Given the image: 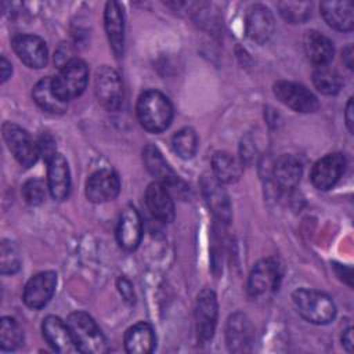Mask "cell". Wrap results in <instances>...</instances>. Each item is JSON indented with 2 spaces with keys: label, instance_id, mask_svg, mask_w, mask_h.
Returning a JSON list of instances; mask_svg holds the SVG:
<instances>
[{
  "label": "cell",
  "instance_id": "74e56055",
  "mask_svg": "<svg viewBox=\"0 0 354 354\" xmlns=\"http://www.w3.org/2000/svg\"><path fill=\"white\" fill-rule=\"evenodd\" d=\"M0 69H1V82L4 83L11 75V64L4 57H1L0 59Z\"/></svg>",
  "mask_w": 354,
  "mask_h": 354
},
{
  "label": "cell",
  "instance_id": "ba28073f",
  "mask_svg": "<svg viewBox=\"0 0 354 354\" xmlns=\"http://www.w3.org/2000/svg\"><path fill=\"white\" fill-rule=\"evenodd\" d=\"M275 97L286 106L296 112H314L318 108L317 97L303 84L295 82L279 80L274 84Z\"/></svg>",
  "mask_w": 354,
  "mask_h": 354
},
{
  "label": "cell",
  "instance_id": "7a4b0ae2",
  "mask_svg": "<svg viewBox=\"0 0 354 354\" xmlns=\"http://www.w3.org/2000/svg\"><path fill=\"white\" fill-rule=\"evenodd\" d=\"M66 325L73 343L80 353L102 354L106 351V340L95 321L83 311L69 314Z\"/></svg>",
  "mask_w": 354,
  "mask_h": 354
},
{
  "label": "cell",
  "instance_id": "f35d334b",
  "mask_svg": "<svg viewBox=\"0 0 354 354\" xmlns=\"http://www.w3.org/2000/svg\"><path fill=\"white\" fill-rule=\"evenodd\" d=\"M344 116H346V123H347L348 130L353 131V98H350L348 102H347Z\"/></svg>",
  "mask_w": 354,
  "mask_h": 354
},
{
  "label": "cell",
  "instance_id": "4316f807",
  "mask_svg": "<svg viewBox=\"0 0 354 354\" xmlns=\"http://www.w3.org/2000/svg\"><path fill=\"white\" fill-rule=\"evenodd\" d=\"M155 335L149 324L138 322L124 333V348L130 354H148L153 350Z\"/></svg>",
  "mask_w": 354,
  "mask_h": 354
},
{
  "label": "cell",
  "instance_id": "3957f363",
  "mask_svg": "<svg viewBox=\"0 0 354 354\" xmlns=\"http://www.w3.org/2000/svg\"><path fill=\"white\" fill-rule=\"evenodd\" d=\"M297 313L311 324H329L336 315L333 300L324 292L314 289H297L292 295Z\"/></svg>",
  "mask_w": 354,
  "mask_h": 354
},
{
  "label": "cell",
  "instance_id": "7402d4cb",
  "mask_svg": "<svg viewBox=\"0 0 354 354\" xmlns=\"http://www.w3.org/2000/svg\"><path fill=\"white\" fill-rule=\"evenodd\" d=\"M41 330L46 342L50 344V347L54 351L66 354L77 350L66 322H64L59 317H55V315L46 317L41 324Z\"/></svg>",
  "mask_w": 354,
  "mask_h": 354
},
{
  "label": "cell",
  "instance_id": "8d00e7d4",
  "mask_svg": "<svg viewBox=\"0 0 354 354\" xmlns=\"http://www.w3.org/2000/svg\"><path fill=\"white\" fill-rule=\"evenodd\" d=\"M342 344H343V347L348 353H351V350H353V329L351 328H348V329H346L343 332V335H342Z\"/></svg>",
  "mask_w": 354,
  "mask_h": 354
},
{
  "label": "cell",
  "instance_id": "44dd1931",
  "mask_svg": "<svg viewBox=\"0 0 354 354\" xmlns=\"http://www.w3.org/2000/svg\"><path fill=\"white\" fill-rule=\"evenodd\" d=\"M105 32L113 54L120 58L124 48V15L118 1H108L104 12Z\"/></svg>",
  "mask_w": 354,
  "mask_h": 354
},
{
  "label": "cell",
  "instance_id": "836d02e7",
  "mask_svg": "<svg viewBox=\"0 0 354 354\" xmlns=\"http://www.w3.org/2000/svg\"><path fill=\"white\" fill-rule=\"evenodd\" d=\"M19 256L14 245L8 241L1 242L0 249V268L3 274H14L19 270Z\"/></svg>",
  "mask_w": 354,
  "mask_h": 354
},
{
  "label": "cell",
  "instance_id": "9c48e42d",
  "mask_svg": "<svg viewBox=\"0 0 354 354\" xmlns=\"http://www.w3.org/2000/svg\"><path fill=\"white\" fill-rule=\"evenodd\" d=\"M217 297L213 290L203 289L195 303V326H196V335L199 342L205 343L209 339H212L216 324H217Z\"/></svg>",
  "mask_w": 354,
  "mask_h": 354
},
{
  "label": "cell",
  "instance_id": "603a6c76",
  "mask_svg": "<svg viewBox=\"0 0 354 354\" xmlns=\"http://www.w3.org/2000/svg\"><path fill=\"white\" fill-rule=\"evenodd\" d=\"M321 14L325 22L336 30L348 32L354 26V7L351 1H322Z\"/></svg>",
  "mask_w": 354,
  "mask_h": 354
},
{
  "label": "cell",
  "instance_id": "52a82bcc",
  "mask_svg": "<svg viewBox=\"0 0 354 354\" xmlns=\"http://www.w3.org/2000/svg\"><path fill=\"white\" fill-rule=\"evenodd\" d=\"M282 271L274 259H263L254 264L250 271L248 289L252 296H263L278 289Z\"/></svg>",
  "mask_w": 354,
  "mask_h": 354
},
{
  "label": "cell",
  "instance_id": "cb8c5ba5",
  "mask_svg": "<svg viewBox=\"0 0 354 354\" xmlns=\"http://www.w3.org/2000/svg\"><path fill=\"white\" fill-rule=\"evenodd\" d=\"M303 47L307 58L315 65H328L333 58L332 41L317 30H307L303 37Z\"/></svg>",
  "mask_w": 354,
  "mask_h": 354
},
{
  "label": "cell",
  "instance_id": "d590c367",
  "mask_svg": "<svg viewBox=\"0 0 354 354\" xmlns=\"http://www.w3.org/2000/svg\"><path fill=\"white\" fill-rule=\"evenodd\" d=\"M118 289L120 292V295L124 297L126 301L129 303H134V290H133V285L130 283L129 279L126 278H119L118 279Z\"/></svg>",
  "mask_w": 354,
  "mask_h": 354
},
{
  "label": "cell",
  "instance_id": "4fadbf2b",
  "mask_svg": "<svg viewBox=\"0 0 354 354\" xmlns=\"http://www.w3.org/2000/svg\"><path fill=\"white\" fill-rule=\"evenodd\" d=\"M57 286V274L54 271H43L33 275L24 289V301L29 308L39 310L44 307L53 297Z\"/></svg>",
  "mask_w": 354,
  "mask_h": 354
},
{
  "label": "cell",
  "instance_id": "1f68e13d",
  "mask_svg": "<svg viewBox=\"0 0 354 354\" xmlns=\"http://www.w3.org/2000/svg\"><path fill=\"white\" fill-rule=\"evenodd\" d=\"M279 14L290 24H301L311 15V3L308 1H279Z\"/></svg>",
  "mask_w": 354,
  "mask_h": 354
},
{
  "label": "cell",
  "instance_id": "ab89813d",
  "mask_svg": "<svg viewBox=\"0 0 354 354\" xmlns=\"http://www.w3.org/2000/svg\"><path fill=\"white\" fill-rule=\"evenodd\" d=\"M343 61L347 65V68H350V69L353 68V47L351 46H347L343 50Z\"/></svg>",
  "mask_w": 354,
  "mask_h": 354
},
{
  "label": "cell",
  "instance_id": "e575fe53",
  "mask_svg": "<svg viewBox=\"0 0 354 354\" xmlns=\"http://www.w3.org/2000/svg\"><path fill=\"white\" fill-rule=\"evenodd\" d=\"M37 149H39V155L44 158V160L47 162L51 156H54L55 152V141L50 134H41L39 141H37Z\"/></svg>",
  "mask_w": 354,
  "mask_h": 354
},
{
  "label": "cell",
  "instance_id": "f1b7e54d",
  "mask_svg": "<svg viewBox=\"0 0 354 354\" xmlns=\"http://www.w3.org/2000/svg\"><path fill=\"white\" fill-rule=\"evenodd\" d=\"M313 83L319 93L326 95H333L342 88L340 75L329 65H321L314 69Z\"/></svg>",
  "mask_w": 354,
  "mask_h": 354
},
{
  "label": "cell",
  "instance_id": "7c38bea8",
  "mask_svg": "<svg viewBox=\"0 0 354 354\" xmlns=\"http://www.w3.org/2000/svg\"><path fill=\"white\" fill-rule=\"evenodd\" d=\"M120 181L111 169H100L90 174L86 183V196L93 203H104L118 196Z\"/></svg>",
  "mask_w": 354,
  "mask_h": 354
},
{
  "label": "cell",
  "instance_id": "d4e9b609",
  "mask_svg": "<svg viewBox=\"0 0 354 354\" xmlns=\"http://www.w3.org/2000/svg\"><path fill=\"white\" fill-rule=\"evenodd\" d=\"M272 177H274L275 184L281 189L290 191L300 181L301 163L293 155H282L277 159V162L274 165Z\"/></svg>",
  "mask_w": 354,
  "mask_h": 354
},
{
  "label": "cell",
  "instance_id": "83f0119b",
  "mask_svg": "<svg viewBox=\"0 0 354 354\" xmlns=\"http://www.w3.org/2000/svg\"><path fill=\"white\" fill-rule=\"evenodd\" d=\"M212 171L221 184L235 183L241 177V163L228 152L218 151L212 158Z\"/></svg>",
  "mask_w": 354,
  "mask_h": 354
},
{
  "label": "cell",
  "instance_id": "5b68a950",
  "mask_svg": "<svg viewBox=\"0 0 354 354\" xmlns=\"http://www.w3.org/2000/svg\"><path fill=\"white\" fill-rule=\"evenodd\" d=\"M3 137L8 149L21 166L30 167L36 163L40 156L37 142L32 140L30 134L25 129L15 123L6 122L3 124Z\"/></svg>",
  "mask_w": 354,
  "mask_h": 354
},
{
  "label": "cell",
  "instance_id": "f546056e",
  "mask_svg": "<svg viewBox=\"0 0 354 354\" xmlns=\"http://www.w3.org/2000/svg\"><path fill=\"white\" fill-rule=\"evenodd\" d=\"M24 340L22 329L14 318L3 317L0 322V347L1 350H15Z\"/></svg>",
  "mask_w": 354,
  "mask_h": 354
},
{
  "label": "cell",
  "instance_id": "d6986e66",
  "mask_svg": "<svg viewBox=\"0 0 354 354\" xmlns=\"http://www.w3.org/2000/svg\"><path fill=\"white\" fill-rule=\"evenodd\" d=\"M225 340L230 351L245 353L253 340V328L248 317L242 313L232 314L227 321Z\"/></svg>",
  "mask_w": 354,
  "mask_h": 354
},
{
  "label": "cell",
  "instance_id": "8992f818",
  "mask_svg": "<svg viewBox=\"0 0 354 354\" xmlns=\"http://www.w3.org/2000/svg\"><path fill=\"white\" fill-rule=\"evenodd\" d=\"M94 90L100 104L108 111H118L124 98L120 76L111 66H101L95 72Z\"/></svg>",
  "mask_w": 354,
  "mask_h": 354
},
{
  "label": "cell",
  "instance_id": "9a60e30c",
  "mask_svg": "<svg viewBox=\"0 0 354 354\" xmlns=\"http://www.w3.org/2000/svg\"><path fill=\"white\" fill-rule=\"evenodd\" d=\"M12 48L18 58L29 68H43L48 61L46 41L35 35H17L12 39Z\"/></svg>",
  "mask_w": 354,
  "mask_h": 354
},
{
  "label": "cell",
  "instance_id": "30bf717a",
  "mask_svg": "<svg viewBox=\"0 0 354 354\" xmlns=\"http://www.w3.org/2000/svg\"><path fill=\"white\" fill-rule=\"evenodd\" d=\"M144 163L148 171L156 177V181L165 184L167 189L181 195L183 191H187V185L181 181V178L173 171V169L167 165L165 158L162 156L160 151L153 145H147L142 152Z\"/></svg>",
  "mask_w": 354,
  "mask_h": 354
},
{
  "label": "cell",
  "instance_id": "6da1fadb",
  "mask_svg": "<svg viewBox=\"0 0 354 354\" xmlns=\"http://www.w3.org/2000/svg\"><path fill=\"white\" fill-rule=\"evenodd\" d=\"M137 118L145 130L160 133L171 123L173 106L165 94L156 90H148L137 101Z\"/></svg>",
  "mask_w": 354,
  "mask_h": 354
},
{
  "label": "cell",
  "instance_id": "484cf974",
  "mask_svg": "<svg viewBox=\"0 0 354 354\" xmlns=\"http://www.w3.org/2000/svg\"><path fill=\"white\" fill-rule=\"evenodd\" d=\"M32 97L35 102L46 112L61 115L66 111L68 102L64 101L55 91L53 84V77H44L39 80L33 87Z\"/></svg>",
  "mask_w": 354,
  "mask_h": 354
},
{
  "label": "cell",
  "instance_id": "5bb4252c",
  "mask_svg": "<svg viewBox=\"0 0 354 354\" xmlns=\"http://www.w3.org/2000/svg\"><path fill=\"white\" fill-rule=\"evenodd\" d=\"M346 170V158L343 153L335 152L321 158L311 170V181L318 189L332 188Z\"/></svg>",
  "mask_w": 354,
  "mask_h": 354
},
{
  "label": "cell",
  "instance_id": "d6a6232c",
  "mask_svg": "<svg viewBox=\"0 0 354 354\" xmlns=\"http://www.w3.org/2000/svg\"><path fill=\"white\" fill-rule=\"evenodd\" d=\"M46 184L40 178H29L22 185V196L29 205H40L46 199Z\"/></svg>",
  "mask_w": 354,
  "mask_h": 354
},
{
  "label": "cell",
  "instance_id": "2e32d148",
  "mask_svg": "<svg viewBox=\"0 0 354 354\" xmlns=\"http://www.w3.org/2000/svg\"><path fill=\"white\" fill-rule=\"evenodd\" d=\"M47 187L55 201L66 199L71 191L69 166L58 152L47 160Z\"/></svg>",
  "mask_w": 354,
  "mask_h": 354
},
{
  "label": "cell",
  "instance_id": "4dcf8cb0",
  "mask_svg": "<svg viewBox=\"0 0 354 354\" xmlns=\"http://www.w3.org/2000/svg\"><path fill=\"white\" fill-rule=\"evenodd\" d=\"M173 151L183 159H189L195 155L198 148V138L192 129L184 127L178 130L171 138Z\"/></svg>",
  "mask_w": 354,
  "mask_h": 354
},
{
  "label": "cell",
  "instance_id": "277c9868",
  "mask_svg": "<svg viewBox=\"0 0 354 354\" xmlns=\"http://www.w3.org/2000/svg\"><path fill=\"white\" fill-rule=\"evenodd\" d=\"M87 82L88 68L79 58H73L68 64L61 66L58 75L53 77L55 91L66 102L79 97L84 91Z\"/></svg>",
  "mask_w": 354,
  "mask_h": 354
},
{
  "label": "cell",
  "instance_id": "ac0fdd59",
  "mask_svg": "<svg viewBox=\"0 0 354 354\" xmlns=\"http://www.w3.org/2000/svg\"><path fill=\"white\" fill-rule=\"evenodd\" d=\"M145 203L156 220L162 223L173 221L174 203L171 199V192L165 184L159 181L151 183L145 191Z\"/></svg>",
  "mask_w": 354,
  "mask_h": 354
},
{
  "label": "cell",
  "instance_id": "8fae6325",
  "mask_svg": "<svg viewBox=\"0 0 354 354\" xmlns=\"http://www.w3.org/2000/svg\"><path fill=\"white\" fill-rule=\"evenodd\" d=\"M203 198L218 224H228L231 220V203L220 181L212 174H205L201 180Z\"/></svg>",
  "mask_w": 354,
  "mask_h": 354
},
{
  "label": "cell",
  "instance_id": "ffe728a7",
  "mask_svg": "<svg viewBox=\"0 0 354 354\" xmlns=\"http://www.w3.org/2000/svg\"><path fill=\"white\" fill-rule=\"evenodd\" d=\"M116 236L119 245L126 250H134L138 246L142 236V223L136 207H124L119 217Z\"/></svg>",
  "mask_w": 354,
  "mask_h": 354
},
{
  "label": "cell",
  "instance_id": "e0dca14e",
  "mask_svg": "<svg viewBox=\"0 0 354 354\" xmlns=\"http://www.w3.org/2000/svg\"><path fill=\"white\" fill-rule=\"evenodd\" d=\"M274 17L268 7L253 4L246 11V33L256 43H266L274 33Z\"/></svg>",
  "mask_w": 354,
  "mask_h": 354
}]
</instances>
